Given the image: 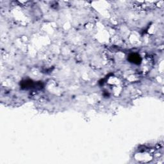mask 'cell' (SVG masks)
Segmentation results:
<instances>
[{"instance_id": "obj_1", "label": "cell", "mask_w": 164, "mask_h": 164, "mask_svg": "<svg viewBox=\"0 0 164 164\" xmlns=\"http://www.w3.org/2000/svg\"><path fill=\"white\" fill-rule=\"evenodd\" d=\"M129 60L135 64H139L141 62V58L138 54L133 53L129 56Z\"/></svg>"}]
</instances>
